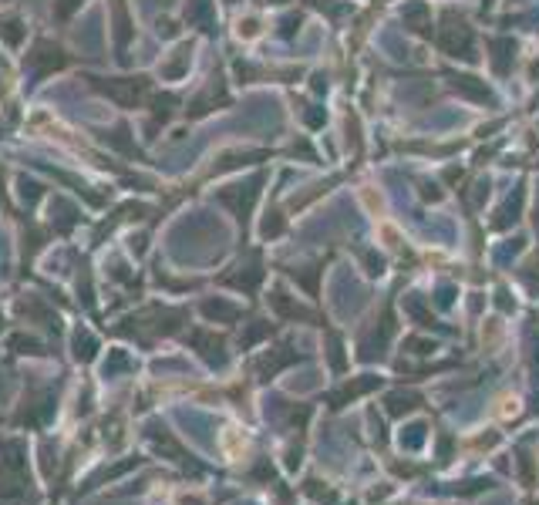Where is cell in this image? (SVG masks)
I'll return each instance as SVG.
<instances>
[{
  "instance_id": "cell-1",
  "label": "cell",
  "mask_w": 539,
  "mask_h": 505,
  "mask_svg": "<svg viewBox=\"0 0 539 505\" xmlns=\"http://www.w3.org/2000/svg\"><path fill=\"white\" fill-rule=\"evenodd\" d=\"M415 401H418L415 394H394V398H387V411H391V414L411 411V408H415Z\"/></svg>"
}]
</instances>
